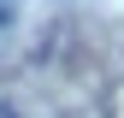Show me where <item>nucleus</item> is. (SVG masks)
Segmentation results:
<instances>
[{"label": "nucleus", "instance_id": "obj_2", "mask_svg": "<svg viewBox=\"0 0 124 118\" xmlns=\"http://www.w3.org/2000/svg\"><path fill=\"white\" fill-rule=\"evenodd\" d=\"M0 24H12V12H6V6H0Z\"/></svg>", "mask_w": 124, "mask_h": 118}, {"label": "nucleus", "instance_id": "obj_1", "mask_svg": "<svg viewBox=\"0 0 124 118\" xmlns=\"http://www.w3.org/2000/svg\"><path fill=\"white\" fill-rule=\"evenodd\" d=\"M0 118H18V106H12V100H0Z\"/></svg>", "mask_w": 124, "mask_h": 118}]
</instances>
